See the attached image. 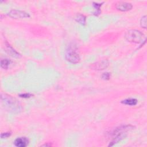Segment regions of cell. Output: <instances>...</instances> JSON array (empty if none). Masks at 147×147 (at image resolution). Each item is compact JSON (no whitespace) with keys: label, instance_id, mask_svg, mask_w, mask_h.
<instances>
[{"label":"cell","instance_id":"obj_1","mask_svg":"<svg viewBox=\"0 0 147 147\" xmlns=\"http://www.w3.org/2000/svg\"><path fill=\"white\" fill-rule=\"evenodd\" d=\"M134 126L132 125H122L114 129L110 133V136L112 138L111 141L109 146H113L115 144L121 140L125 137L126 133L132 129Z\"/></svg>","mask_w":147,"mask_h":147},{"label":"cell","instance_id":"obj_2","mask_svg":"<svg viewBox=\"0 0 147 147\" xmlns=\"http://www.w3.org/2000/svg\"><path fill=\"white\" fill-rule=\"evenodd\" d=\"M1 98L2 102L5 106V108L9 111L18 113L21 110L22 108L20 103L11 96L2 94Z\"/></svg>","mask_w":147,"mask_h":147},{"label":"cell","instance_id":"obj_3","mask_svg":"<svg viewBox=\"0 0 147 147\" xmlns=\"http://www.w3.org/2000/svg\"><path fill=\"white\" fill-rule=\"evenodd\" d=\"M125 38L129 42L140 44L145 41L144 34L138 30L131 29L127 31L125 34Z\"/></svg>","mask_w":147,"mask_h":147},{"label":"cell","instance_id":"obj_4","mask_svg":"<svg viewBox=\"0 0 147 147\" xmlns=\"http://www.w3.org/2000/svg\"><path fill=\"white\" fill-rule=\"evenodd\" d=\"M65 58L71 63L76 64L80 61V57L76 49L73 47H69L65 53Z\"/></svg>","mask_w":147,"mask_h":147},{"label":"cell","instance_id":"obj_5","mask_svg":"<svg viewBox=\"0 0 147 147\" xmlns=\"http://www.w3.org/2000/svg\"><path fill=\"white\" fill-rule=\"evenodd\" d=\"M109 65V61L107 59H103L99 61H96L91 64L90 67L92 69L95 70H103L107 68Z\"/></svg>","mask_w":147,"mask_h":147},{"label":"cell","instance_id":"obj_6","mask_svg":"<svg viewBox=\"0 0 147 147\" xmlns=\"http://www.w3.org/2000/svg\"><path fill=\"white\" fill-rule=\"evenodd\" d=\"M7 15L10 17L15 18V19L30 17V15L29 13L24 11L18 10H11L8 13Z\"/></svg>","mask_w":147,"mask_h":147},{"label":"cell","instance_id":"obj_7","mask_svg":"<svg viewBox=\"0 0 147 147\" xmlns=\"http://www.w3.org/2000/svg\"><path fill=\"white\" fill-rule=\"evenodd\" d=\"M132 5L129 2H118L115 4V8L121 11H126L132 9Z\"/></svg>","mask_w":147,"mask_h":147},{"label":"cell","instance_id":"obj_8","mask_svg":"<svg viewBox=\"0 0 147 147\" xmlns=\"http://www.w3.org/2000/svg\"><path fill=\"white\" fill-rule=\"evenodd\" d=\"M29 140L25 137H18L14 141V145L17 147H25L29 144Z\"/></svg>","mask_w":147,"mask_h":147},{"label":"cell","instance_id":"obj_9","mask_svg":"<svg viewBox=\"0 0 147 147\" xmlns=\"http://www.w3.org/2000/svg\"><path fill=\"white\" fill-rule=\"evenodd\" d=\"M5 50L6 52L12 57L17 58L20 57V54L17 52L14 49H13V48L7 42H6L5 43Z\"/></svg>","mask_w":147,"mask_h":147},{"label":"cell","instance_id":"obj_10","mask_svg":"<svg viewBox=\"0 0 147 147\" xmlns=\"http://www.w3.org/2000/svg\"><path fill=\"white\" fill-rule=\"evenodd\" d=\"M138 101L136 98H127L121 101L122 104L129 106H135L137 105Z\"/></svg>","mask_w":147,"mask_h":147},{"label":"cell","instance_id":"obj_11","mask_svg":"<svg viewBox=\"0 0 147 147\" xmlns=\"http://www.w3.org/2000/svg\"><path fill=\"white\" fill-rule=\"evenodd\" d=\"M11 63V60L8 59H2L1 60V67L2 68L4 69H7L9 68Z\"/></svg>","mask_w":147,"mask_h":147},{"label":"cell","instance_id":"obj_12","mask_svg":"<svg viewBox=\"0 0 147 147\" xmlns=\"http://www.w3.org/2000/svg\"><path fill=\"white\" fill-rule=\"evenodd\" d=\"M75 20L81 25H85L86 24V17L84 15L79 14H77L75 17Z\"/></svg>","mask_w":147,"mask_h":147},{"label":"cell","instance_id":"obj_13","mask_svg":"<svg viewBox=\"0 0 147 147\" xmlns=\"http://www.w3.org/2000/svg\"><path fill=\"white\" fill-rule=\"evenodd\" d=\"M140 25L141 27L145 29L146 28V16H144L141 18L140 20Z\"/></svg>","mask_w":147,"mask_h":147},{"label":"cell","instance_id":"obj_14","mask_svg":"<svg viewBox=\"0 0 147 147\" xmlns=\"http://www.w3.org/2000/svg\"><path fill=\"white\" fill-rule=\"evenodd\" d=\"M110 78V73L105 72L102 75V78L104 80H109Z\"/></svg>","mask_w":147,"mask_h":147},{"label":"cell","instance_id":"obj_15","mask_svg":"<svg viewBox=\"0 0 147 147\" xmlns=\"http://www.w3.org/2000/svg\"><path fill=\"white\" fill-rule=\"evenodd\" d=\"M11 132H5V133H2L1 134V138H7L11 136Z\"/></svg>","mask_w":147,"mask_h":147},{"label":"cell","instance_id":"obj_16","mask_svg":"<svg viewBox=\"0 0 147 147\" xmlns=\"http://www.w3.org/2000/svg\"><path fill=\"white\" fill-rule=\"evenodd\" d=\"M32 95L29 93H25V94H22L20 95V96L21 98H30V96H32Z\"/></svg>","mask_w":147,"mask_h":147}]
</instances>
